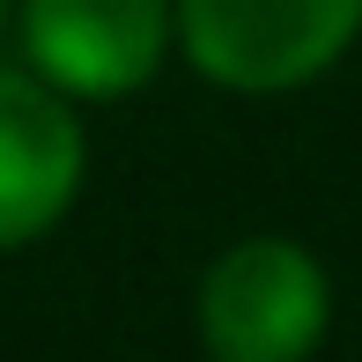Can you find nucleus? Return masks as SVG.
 Segmentation results:
<instances>
[{
    "instance_id": "obj_3",
    "label": "nucleus",
    "mask_w": 362,
    "mask_h": 362,
    "mask_svg": "<svg viewBox=\"0 0 362 362\" xmlns=\"http://www.w3.org/2000/svg\"><path fill=\"white\" fill-rule=\"evenodd\" d=\"M15 23L30 67L89 104L148 89L170 52V0H15Z\"/></svg>"
},
{
    "instance_id": "obj_1",
    "label": "nucleus",
    "mask_w": 362,
    "mask_h": 362,
    "mask_svg": "<svg viewBox=\"0 0 362 362\" xmlns=\"http://www.w3.org/2000/svg\"><path fill=\"white\" fill-rule=\"evenodd\" d=\"M170 30L215 89L281 96L355 45L362 0H170Z\"/></svg>"
},
{
    "instance_id": "obj_2",
    "label": "nucleus",
    "mask_w": 362,
    "mask_h": 362,
    "mask_svg": "<svg viewBox=\"0 0 362 362\" xmlns=\"http://www.w3.org/2000/svg\"><path fill=\"white\" fill-rule=\"evenodd\" d=\"M333 325L325 267L296 237H244L200 281V340L215 362H296Z\"/></svg>"
},
{
    "instance_id": "obj_5",
    "label": "nucleus",
    "mask_w": 362,
    "mask_h": 362,
    "mask_svg": "<svg viewBox=\"0 0 362 362\" xmlns=\"http://www.w3.org/2000/svg\"><path fill=\"white\" fill-rule=\"evenodd\" d=\"M8 23H15V0H0V30H8Z\"/></svg>"
},
{
    "instance_id": "obj_4",
    "label": "nucleus",
    "mask_w": 362,
    "mask_h": 362,
    "mask_svg": "<svg viewBox=\"0 0 362 362\" xmlns=\"http://www.w3.org/2000/svg\"><path fill=\"white\" fill-rule=\"evenodd\" d=\"M81 119L74 96L37 67H0V252H23L81 192Z\"/></svg>"
}]
</instances>
